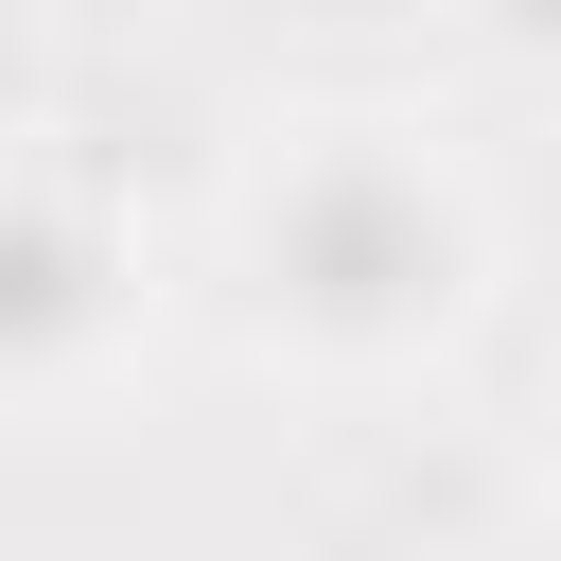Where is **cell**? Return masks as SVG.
I'll use <instances>...</instances> for the list:
<instances>
[{
	"instance_id": "obj_1",
	"label": "cell",
	"mask_w": 561,
	"mask_h": 561,
	"mask_svg": "<svg viewBox=\"0 0 561 561\" xmlns=\"http://www.w3.org/2000/svg\"><path fill=\"white\" fill-rule=\"evenodd\" d=\"M245 316L316 368H403L473 316V193L403 123H298L245 175Z\"/></svg>"
},
{
	"instance_id": "obj_2",
	"label": "cell",
	"mask_w": 561,
	"mask_h": 561,
	"mask_svg": "<svg viewBox=\"0 0 561 561\" xmlns=\"http://www.w3.org/2000/svg\"><path fill=\"white\" fill-rule=\"evenodd\" d=\"M123 298H140L123 228H105L70 175H0V403L88 386L105 333H123Z\"/></svg>"
}]
</instances>
